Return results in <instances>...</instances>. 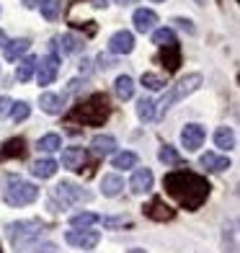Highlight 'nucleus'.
Wrapping results in <instances>:
<instances>
[{
  "instance_id": "nucleus-2",
  "label": "nucleus",
  "mask_w": 240,
  "mask_h": 253,
  "mask_svg": "<svg viewBox=\"0 0 240 253\" xmlns=\"http://www.w3.org/2000/svg\"><path fill=\"white\" fill-rule=\"evenodd\" d=\"M201 83H204L201 73H189V75H184L176 85L168 88V93H163V98L155 103V106H158V109H155V117H163L170 106H176L178 101H184V98H189L191 93H197V90L201 88Z\"/></svg>"
},
{
  "instance_id": "nucleus-21",
  "label": "nucleus",
  "mask_w": 240,
  "mask_h": 253,
  "mask_svg": "<svg viewBox=\"0 0 240 253\" xmlns=\"http://www.w3.org/2000/svg\"><path fill=\"white\" fill-rule=\"evenodd\" d=\"M214 145L220 147V150H233L235 147V132L230 126H220V129L214 132Z\"/></svg>"
},
{
  "instance_id": "nucleus-31",
  "label": "nucleus",
  "mask_w": 240,
  "mask_h": 253,
  "mask_svg": "<svg viewBox=\"0 0 240 253\" xmlns=\"http://www.w3.org/2000/svg\"><path fill=\"white\" fill-rule=\"evenodd\" d=\"M29 114H31V106L26 101H18V103H13V106H10V117H13V122H26L29 119Z\"/></svg>"
},
{
  "instance_id": "nucleus-14",
  "label": "nucleus",
  "mask_w": 240,
  "mask_h": 253,
  "mask_svg": "<svg viewBox=\"0 0 240 253\" xmlns=\"http://www.w3.org/2000/svg\"><path fill=\"white\" fill-rule=\"evenodd\" d=\"M83 160H85V150H83V147L73 145V147H65V150H62V168H67V170H80Z\"/></svg>"
},
{
  "instance_id": "nucleus-1",
  "label": "nucleus",
  "mask_w": 240,
  "mask_h": 253,
  "mask_svg": "<svg viewBox=\"0 0 240 253\" xmlns=\"http://www.w3.org/2000/svg\"><path fill=\"white\" fill-rule=\"evenodd\" d=\"M165 189L170 197H176L186 210H197V207L209 197V183L197 173L189 170H176V173L165 176Z\"/></svg>"
},
{
  "instance_id": "nucleus-5",
  "label": "nucleus",
  "mask_w": 240,
  "mask_h": 253,
  "mask_svg": "<svg viewBox=\"0 0 240 253\" xmlns=\"http://www.w3.org/2000/svg\"><path fill=\"white\" fill-rule=\"evenodd\" d=\"M52 199L60 202L62 207H73L78 202H90V199H93V194L85 191V189H80V186H75V183H70V181H62V183H57V186L52 189Z\"/></svg>"
},
{
  "instance_id": "nucleus-20",
  "label": "nucleus",
  "mask_w": 240,
  "mask_h": 253,
  "mask_svg": "<svg viewBox=\"0 0 240 253\" xmlns=\"http://www.w3.org/2000/svg\"><path fill=\"white\" fill-rule=\"evenodd\" d=\"M29 47H31V42L29 39H13V42H5V60L8 62H16L21 54H26L29 52Z\"/></svg>"
},
{
  "instance_id": "nucleus-17",
  "label": "nucleus",
  "mask_w": 240,
  "mask_h": 253,
  "mask_svg": "<svg viewBox=\"0 0 240 253\" xmlns=\"http://www.w3.org/2000/svg\"><path fill=\"white\" fill-rule=\"evenodd\" d=\"M121 189H124V178L121 176L106 173L104 178H101V194H104V197L114 199V197H119V194H121Z\"/></svg>"
},
{
  "instance_id": "nucleus-26",
  "label": "nucleus",
  "mask_w": 240,
  "mask_h": 253,
  "mask_svg": "<svg viewBox=\"0 0 240 253\" xmlns=\"http://www.w3.org/2000/svg\"><path fill=\"white\" fill-rule=\"evenodd\" d=\"M150 34H153V44H158V47H170V44H176V34H173V29H168V26L153 29Z\"/></svg>"
},
{
  "instance_id": "nucleus-9",
  "label": "nucleus",
  "mask_w": 240,
  "mask_h": 253,
  "mask_svg": "<svg viewBox=\"0 0 240 253\" xmlns=\"http://www.w3.org/2000/svg\"><path fill=\"white\" fill-rule=\"evenodd\" d=\"M134 49V34L127 31V29H121L117 34H111V39H109V52L111 54H129Z\"/></svg>"
},
{
  "instance_id": "nucleus-29",
  "label": "nucleus",
  "mask_w": 240,
  "mask_h": 253,
  "mask_svg": "<svg viewBox=\"0 0 240 253\" xmlns=\"http://www.w3.org/2000/svg\"><path fill=\"white\" fill-rule=\"evenodd\" d=\"M137 117H140V122H153L155 119V101L153 98L137 101Z\"/></svg>"
},
{
  "instance_id": "nucleus-25",
  "label": "nucleus",
  "mask_w": 240,
  "mask_h": 253,
  "mask_svg": "<svg viewBox=\"0 0 240 253\" xmlns=\"http://www.w3.org/2000/svg\"><path fill=\"white\" fill-rule=\"evenodd\" d=\"M34 70H37V57H24L21 60V65H18V70H16V78L21 80V83H29L31 80V75H34Z\"/></svg>"
},
{
  "instance_id": "nucleus-12",
  "label": "nucleus",
  "mask_w": 240,
  "mask_h": 253,
  "mask_svg": "<svg viewBox=\"0 0 240 253\" xmlns=\"http://www.w3.org/2000/svg\"><path fill=\"white\" fill-rule=\"evenodd\" d=\"M65 96H60V93H41L39 96V106H41V111H47V114H52V117H57V114H62L65 111Z\"/></svg>"
},
{
  "instance_id": "nucleus-41",
  "label": "nucleus",
  "mask_w": 240,
  "mask_h": 253,
  "mask_svg": "<svg viewBox=\"0 0 240 253\" xmlns=\"http://www.w3.org/2000/svg\"><path fill=\"white\" fill-rule=\"evenodd\" d=\"M194 3H197V5H207V0H194Z\"/></svg>"
},
{
  "instance_id": "nucleus-11",
  "label": "nucleus",
  "mask_w": 240,
  "mask_h": 253,
  "mask_svg": "<svg viewBox=\"0 0 240 253\" xmlns=\"http://www.w3.org/2000/svg\"><path fill=\"white\" fill-rule=\"evenodd\" d=\"M132 24H134V29L140 34H150L155 29V24H158V13L150 10V8H137L134 16H132Z\"/></svg>"
},
{
  "instance_id": "nucleus-22",
  "label": "nucleus",
  "mask_w": 240,
  "mask_h": 253,
  "mask_svg": "<svg viewBox=\"0 0 240 253\" xmlns=\"http://www.w3.org/2000/svg\"><path fill=\"white\" fill-rule=\"evenodd\" d=\"M114 90H117V96L121 101H129L134 96V80L129 75H119L117 78V83H114Z\"/></svg>"
},
{
  "instance_id": "nucleus-15",
  "label": "nucleus",
  "mask_w": 240,
  "mask_h": 253,
  "mask_svg": "<svg viewBox=\"0 0 240 253\" xmlns=\"http://www.w3.org/2000/svg\"><path fill=\"white\" fill-rule=\"evenodd\" d=\"M145 214L150 220H158V222H165V220H173V210L168 204H163V199H153L150 204L145 207Z\"/></svg>"
},
{
  "instance_id": "nucleus-16",
  "label": "nucleus",
  "mask_w": 240,
  "mask_h": 253,
  "mask_svg": "<svg viewBox=\"0 0 240 253\" xmlns=\"http://www.w3.org/2000/svg\"><path fill=\"white\" fill-rule=\"evenodd\" d=\"M199 163L209 170V173H225L227 168H230V160L225 155H217V153H204Z\"/></svg>"
},
{
  "instance_id": "nucleus-38",
  "label": "nucleus",
  "mask_w": 240,
  "mask_h": 253,
  "mask_svg": "<svg viewBox=\"0 0 240 253\" xmlns=\"http://www.w3.org/2000/svg\"><path fill=\"white\" fill-rule=\"evenodd\" d=\"M90 5H93V8H106L109 0H90Z\"/></svg>"
},
{
  "instance_id": "nucleus-13",
  "label": "nucleus",
  "mask_w": 240,
  "mask_h": 253,
  "mask_svg": "<svg viewBox=\"0 0 240 253\" xmlns=\"http://www.w3.org/2000/svg\"><path fill=\"white\" fill-rule=\"evenodd\" d=\"M90 147H93L96 155L109 158V155H114V150H117V137L114 134H96L93 140H90Z\"/></svg>"
},
{
  "instance_id": "nucleus-42",
  "label": "nucleus",
  "mask_w": 240,
  "mask_h": 253,
  "mask_svg": "<svg viewBox=\"0 0 240 253\" xmlns=\"http://www.w3.org/2000/svg\"><path fill=\"white\" fill-rule=\"evenodd\" d=\"M132 253H145V251H140V248H132Z\"/></svg>"
},
{
  "instance_id": "nucleus-8",
  "label": "nucleus",
  "mask_w": 240,
  "mask_h": 253,
  "mask_svg": "<svg viewBox=\"0 0 240 253\" xmlns=\"http://www.w3.org/2000/svg\"><path fill=\"white\" fill-rule=\"evenodd\" d=\"M204 137H207V132H204L201 124H186L184 132H181V145H184L189 153H197L204 145Z\"/></svg>"
},
{
  "instance_id": "nucleus-32",
  "label": "nucleus",
  "mask_w": 240,
  "mask_h": 253,
  "mask_svg": "<svg viewBox=\"0 0 240 253\" xmlns=\"http://www.w3.org/2000/svg\"><path fill=\"white\" fill-rule=\"evenodd\" d=\"M142 85H145L147 90H160V88H165V80L160 78L158 73H145V75H142Z\"/></svg>"
},
{
  "instance_id": "nucleus-4",
  "label": "nucleus",
  "mask_w": 240,
  "mask_h": 253,
  "mask_svg": "<svg viewBox=\"0 0 240 253\" xmlns=\"http://www.w3.org/2000/svg\"><path fill=\"white\" fill-rule=\"evenodd\" d=\"M3 199L8 207H26V204H34L39 199V189L29 181H21V178H13L10 186L5 189Z\"/></svg>"
},
{
  "instance_id": "nucleus-19",
  "label": "nucleus",
  "mask_w": 240,
  "mask_h": 253,
  "mask_svg": "<svg viewBox=\"0 0 240 253\" xmlns=\"http://www.w3.org/2000/svg\"><path fill=\"white\" fill-rule=\"evenodd\" d=\"M57 44H60L62 54H78V52H83V47H85L78 34H62V37L57 39Z\"/></svg>"
},
{
  "instance_id": "nucleus-27",
  "label": "nucleus",
  "mask_w": 240,
  "mask_h": 253,
  "mask_svg": "<svg viewBox=\"0 0 240 253\" xmlns=\"http://www.w3.org/2000/svg\"><path fill=\"white\" fill-rule=\"evenodd\" d=\"M106 230H119V227H132V217L127 214H109V217H101V222Z\"/></svg>"
},
{
  "instance_id": "nucleus-43",
  "label": "nucleus",
  "mask_w": 240,
  "mask_h": 253,
  "mask_svg": "<svg viewBox=\"0 0 240 253\" xmlns=\"http://www.w3.org/2000/svg\"><path fill=\"white\" fill-rule=\"evenodd\" d=\"M153 3H163V0H153Z\"/></svg>"
},
{
  "instance_id": "nucleus-18",
  "label": "nucleus",
  "mask_w": 240,
  "mask_h": 253,
  "mask_svg": "<svg viewBox=\"0 0 240 253\" xmlns=\"http://www.w3.org/2000/svg\"><path fill=\"white\" fill-rule=\"evenodd\" d=\"M57 168H60V163L52 158H39L37 163L31 166V173L37 176V178H52L57 173Z\"/></svg>"
},
{
  "instance_id": "nucleus-28",
  "label": "nucleus",
  "mask_w": 240,
  "mask_h": 253,
  "mask_svg": "<svg viewBox=\"0 0 240 253\" xmlns=\"http://www.w3.org/2000/svg\"><path fill=\"white\" fill-rule=\"evenodd\" d=\"M101 222V214H93V212H78L70 217V225L73 227H93Z\"/></svg>"
},
{
  "instance_id": "nucleus-33",
  "label": "nucleus",
  "mask_w": 240,
  "mask_h": 253,
  "mask_svg": "<svg viewBox=\"0 0 240 253\" xmlns=\"http://www.w3.org/2000/svg\"><path fill=\"white\" fill-rule=\"evenodd\" d=\"M160 160H163L165 166H178V163H181L178 153H176L170 145H163V150H160Z\"/></svg>"
},
{
  "instance_id": "nucleus-6",
  "label": "nucleus",
  "mask_w": 240,
  "mask_h": 253,
  "mask_svg": "<svg viewBox=\"0 0 240 253\" xmlns=\"http://www.w3.org/2000/svg\"><path fill=\"white\" fill-rule=\"evenodd\" d=\"M65 240H67L73 248L93 251V248L101 243V235H98V230H90V227H75V230H67Z\"/></svg>"
},
{
  "instance_id": "nucleus-40",
  "label": "nucleus",
  "mask_w": 240,
  "mask_h": 253,
  "mask_svg": "<svg viewBox=\"0 0 240 253\" xmlns=\"http://www.w3.org/2000/svg\"><path fill=\"white\" fill-rule=\"evenodd\" d=\"M5 42H8L5 39V31H0V47H5Z\"/></svg>"
},
{
  "instance_id": "nucleus-23",
  "label": "nucleus",
  "mask_w": 240,
  "mask_h": 253,
  "mask_svg": "<svg viewBox=\"0 0 240 253\" xmlns=\"http://www.w3.org/2000/svg\"><path fill=\"white\" fill-rule=\"evenodd\" d=\"M37 147H39L41 153H54V150H62V137H60V134H54V132H49V134L39 137Z\"/></svg>"
},
{
  "instance_id": "nucleus-3",
  "label": "nucleus",
  "mask_w": 240,
  "mask_h": 253,
  "mask_svg": "<svg viewBox=\"0 0 240 253\" xmlns=\"http://www.w3.org/2000/svg\"><path fill=\"white\" fill-rule=\"evenodd\" d=\"M5 233H8L10 243L16 248H21V246H29V243H37L44 235V225L39 220H21V222H10L5 227Z\"/></svg>"
},
{
  "instance_id": "nucleus-34",
  "label": "nucleus",
  "mask_w": 240,
  "mask_h": 253,
  "mask_svg": "<svg viewBox=\"0 0 240 253\" xmlns=\"http://www.w3.org/2000/svg\"><path fill=\"white\" fill-rule=\"evenodd\" d=\"M114 65H117V60H114V57H109V54H104V52H101V54L96 57V67H98L101 73H106V70H111Z\"/></svg>"
},
{
  "instance_id": "nucleus-30",
  "label": "nucleus",
  "mask_w": 240,
  "mask_h": 253,
  "mask_svg": "<svg viewBox=\"0 0 240 253\" xmlns=\"http://www.w3.org/2000/svg\"><path fill=\"white\" fill-rule=\"evenodd\" d=\"M111 166L119 168V170H129V168L137 166V155L134 153H119V155L111 158Z\"/></svg>"
},
{
  "instance_id": "nucleus-24",
  "label": "nucleus",
  "mask_w": 240,
  "mask_h": 253,
  "mask_svg": "<svg viewBox=\"0 0 240 253\" xmlns=\"http://www.w3.org/2000/svg\"><path fill=\"white\" fill-rule=\"evenodd\" d=\"M39 10H41V16L47 21H57L60 13H62V0H41Z\"/></svg>"
},
{
  "instance_id": "nucleus-35",
  "label": "nucleus",
  "mask_w": 240,
  "mask_h": 253,
  "mask_svg": "<svg viewBox=\"0 0 240 253\" xmlns=\"http://www.w3.org/2000/svg\"><path fill=\"white\" fill-rule=\"evenodd\" d=\"M173 24H176L181 31H186L189 37H194V34H197V26H194L191 18H181V16H178V18H173Z\"/></svg>"
},
{
  "instance_id": "nucleus-39",
  "label": "nucleus",
  "mask_w": 240,
  "mask_h": 253,
  "mask_svg": "<svg viewBox=\"0 0 240 253\" xmlns=\"http://www.w3.org/2000/svg\"><path fill=\"white\" fill-rule=\"evenodd\" d=\"M114 3H119V5H132V3H137V0H114Z\"/></svg>"
},
{
  "instance_id": "nucleus-36",
  "label": "nucleus",
  "mask_w": 240,
  "mask_h": 253,
  "mask_svg": "<svg viewBox=\"0 0 240 253\" xmlns=\"http://www.w3.org/2000/svg\"><path fill=\"white\" fill-rule=\"evenodd\" d=\"M10 106H13V101H10L8 96H0V119H5L10 114Z\"/></svg>"
},
{
  "instance_id": "nucleus-7",
  "label": "nucleus",
  "mask_w": 240,
  "mask_h": 253,
  "mask_svg": "<svg viewBox=\"0 0 240 253\" xmlns=\"http://www.w3.org/2000/svg\"><path fill=\"white\" fill-rule=\"evenodd\" d=\"M37 67H39V73H37L39 85H49V83H54L57 70H60V57H57L54 52H49L47 57L37 60Z\"/></svg>"
},
{
  "instance_id": "nucleus-37",
  "label": "nucleus",
  "mask_w": 240,
  "mask_h": 253,
  "mask_svg": "<svg viewBox=\"0 0 240 253\" xmlns=\"http://www.w3.org/2000/svg\"><path fill=\"white\" fill-rule=\"evenodd\" d=\"M37 253H57V246L54 243H39L37 246Z\"/></svg>"
},
{
  "instance_id": "nucleus-10",
  "label": "nucleus",
  "mask_w": 240,
  "mask_h": 253,
  "mask_svg": "<svg viewBox=\"0 0 240 253\" xmlns=\"http://www.w3.org/2000/svg\"><path fill=\"white\" fill-rule=\"evenodd\" d=\"M153 170L150 168H134L132 173V181H129V189L132 194H137V197H142V194H147L153 189Z\"/></svg>"
}]
</instances>
